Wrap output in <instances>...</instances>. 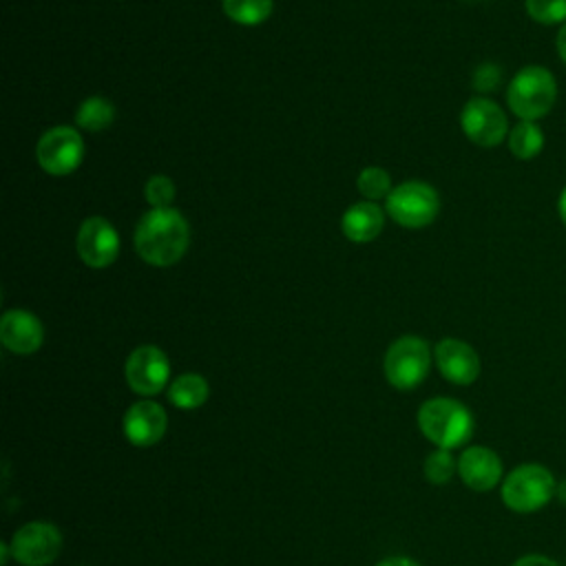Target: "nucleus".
Listing matches in <instances>:
<instances>
[{
	"label": "nucleus",
	"mask_w": 566,
	"mask_h": 566,
	"mask_svg": "<svg viewBox=\"0 0 566 566\" xmlns=\"http://www.w3.org/2000/svg\"><path fill=\"white\" fill-rule=\"evenodd\" d=\"M190 243V228L184 214L175 208H153L146 212L135 230L137 254L157 268L177 263Z\"/></svg>",
	"instance_id": "obj_1"
},
{
	"label": "nucleus",
	"mask_w": 566,
	"mask_h": 566,
	"mask_svg": "<svg viewBox=\"0 0 566 566\" xmlns=\"http://www.w3.org/2000/svg\"><path fill=\"white\" fill-rule=\"evenodd\" d=\"M557 102V80L539 64L522 66L506 86V104L511 113L526 122L546 117Z\"/></svg>",
	"instance_id": "obj_2"
},
{
	"label": "nucleus",
	"mask_w": 566,
	"mask_h": 566,
	"mask_svg": "<svg viewBox=\"0 0 566 566\" xmlns=\"http://www.w3.org/2000/svg\"><path fill=\"white\" fill-rule=\"evenodd\" d=\"M420 431L438 444V449H455L473 436L471 411L453 398H431L418 411Z\"/></svg>",
	"instance_id": "obj_3"
},
{
	"label": "nucleus",
	"mask_w": 566,
	"mask_h": 566,
	"mask_svg": "<svg viewBox=\"0 0 566 566\" xmlns=\"http://www.w3.org/2000/svg\"><path fill=\"white\" fill-rule=\"evenodd\" d=\"M557 480L544 464L526 462L502 480V502L515 513H535L555 497Z\"/></svg>",
	"instance_id": "obj_4"
},
{
	"label": "nucleus",
	"mask_w": 566,
	"mask_h": 566,
	"mask_svg": "<svg viewBox=\"0 0 566 566\" xmlns=\"http://www.w3.org/2000/svg\"><path fill=\"white\" fill-rule=\"evenodd\" d=\"M387 212L402 228H424L438 217L440 197L424 181H405L389 192Z\"/></svg>",
	"instance_id": "obj_5"
},
{
	"label": "nucleus",
	"mask_w": 566,
	"mask_h": 566,
	"mask_svg": "<svg viewBox=\"0 0 566 566\" xmlns=\"http://www.w3.org/2000/svg\"><path fill=\"white\" fill-rule=\"evenodd\" d=\"M429 345L418 336H400L385 354V378L396 389H413L429 374Z\"/></svg>",
	"instance_id": "obj_6"
},
{
	"label": "nucleus",
	"mask_w": 566,
	"mask_h": 566,
	"mask_svg": "<svg viewBox=\"0 0 566 566\" xmlns=\"http://www.w3.org/2000/svg\"><path fill=\"white\" fill-rule=\"evenodd\" d=\"M35 157L44 172L55 177L71 175L84 159V139L71 126H53L38 139Z\"/></svg>",
	"instance_id": "obj_7"
},
{
	"label": "nucleus",
	"mask_w": 566,
	"mask_h": 566,
	"mask_svg": "<svg viewBox=\"0 0 566 566\" xmlns=\"http://www.w3.org/2000/svg\"><path fill=\"white\" fill-rule=\"evenodd\" d=\"M462 133L482 148H493L509 137V119L500 104L489 97H471L460 113Z\"/></svg>",
	"instance_id": "obj_8"
},
{
	"label": "nucleus",
	"mask_w": 566,
	"mask_h": 566,
	"mask_svg": "<svg viewBox=\"0 0 566 566\" xmlns=\"http://www.w3.org/2000/svg\"><path fill=\"white\" fill-rule=\"evenodd\" d=\"M9 551L24 566H46L62 551V533L53 524L29 522L13 533Z\"/></svg>",
	"instance_id": "obj_9"
},
{
	"label": "nucleus",
	"mask_w": 566,
	"mask_h": 566,
	"mask_svg": "<svg viewBox=\"0 0 566 566\" xmlns=\"http://www.w3.org/2000/svg\"><path fill=\"white\" fill-rule=\"evenodd\" d=\"M126 380L135 394L155 396L159 394L170 376V363L166 354L155 345L137 347L124 367Z\"/></svg>",
	"instance_id": "obj_10"
},
{
	"label": "nucleus",
	"mask_w": 566,
	"mask_h": 566,
	"mask_svg": "<svg viewBox=\"0 0 566 566\" xmlns=\"http://www.w3.org/2000/svg\"><path fill=\"white\" fill-rule=\"evenodd\" d=\"M77 254L88 268H106L119 254L117 230L104 217H88L77 232Z\"/></svg>",
	"instance_id": "obj_11"
},
{
	"label": "nucleus",
	"mask_w": 566,
	"mask_h": 566,
	"mask_svg": "<svg viewBox=\"0 0 566 566\" xmlns=\"http://www.w3.org/2000/svg\"><path fill=\"white\" fill-rule=\"evenodd\" d=\"M433 356L440 374L453 385H471L480 376L478 352L460 338H442Z\"/></svg>",
	"instance_id": "obj_12"
},
{
	"label": "nucleus",
	"mask_w": 566,
	"mask_h": 566,
	"mask_svg": "<svg viewBox=\"0 0 566 566\" xmlns=\"http://www.w3.org/2000/svg\"><path fill=\"white\" fill-rule=\"evenodd\" d=\"M462 482L473 491H491L502 480V460L489 447H469L458 460Z\"/></svg>",
	"instance_id": "obj_13"
},
{
	"label": "nucleus",
	"mask_w": 566,
	"mask_h": 566,
	"mask_svg": "<svg viewBox=\"0 0 566 566\" xmlns=\"http://www.w3.org/2000/svg\"><path fill=\"white\" fill-rule=\"evenodd\" d=\"M44 338L42 323L24 310H9L0 321V340L13 354H33Z\"/></svg>",
	"instance_id": "obj_14"
},
{
	"label": "nucleus",
	"mask_w": 566,
	"mask_h": 566,
	"mask_svg": "<svg viewBox=\"0 0 566 566\" xmlns=\"http://www.w3.org/2000/svg\"><path fill=\"white\" fill-rule=\"evenodd\" d=\"M166 411L150 400L135 402L124 416V433L135 447H150L161 440L166 431Z\"/></svg>",
	"instance_id": "obj_15"
},
{
	"label": "nucleus",
	"mask_w": 566,
	"mask_h": 566,
	"mask_svg": "<svg viewBox=\"0 0 566 566\" xmlns=\"http://www.w3.org/2000/svg\"><path fill=\"white\" fill-rule=\"evenodd\" d=\"M382 226H385V214L371 201H358V203L349 206L340 221L343 234L354 243L374 241L380 234Z\"/></svg>",
	"instance_id": "obj_16"
},
{
	"label": "nucleus",
	"mask_w": 566,
	"mask_h": 566,
	"mask_svg": "<svg viewBox=\"0 0 566 566\" xmlns=\"http://www.w3.org/2000/svg\"><path fill=\"white\" fill-rule=\"evenodd\" d=\"M509 150L513 157L528 161L537 157L544 148V130L537 126V122H526L520 119L511 130H509Z\"/></svg>",
	"instance_id": "obj_17"
},
{
	"label": "nucleus",
	"mask_w": 566,
	"mask_h": 566,
	"mask_svg": "<svg viewBox=\"0 0 566 566\" xmlns=\"http://www.w3.org/2000/svg\"><path fill=\"white\" fill-rule=\"evenodd\" d=\"M208 382L199 374H181L168 389V400L179 409H197L208 400Z\"/></svg>",
	"instance_id": "obj_18"
},
{
	"label": "nucleus",
	"mask_w": 566,
	"mask_h": 566,
	"mask_svg": "<svg viewBox=\"0 0 566 566\" xmlns=\"http://www.w3.org/2000/svg\"><path fill=\"white\" fill-rule=\"evenodd\" d=\"M115 119V106L102 97V95H93L88 99H84L75 113V122L80 128L91 130V133H99L104 128H108Z\"/></svg>",
	"instance_id": "obj_19"
},
{
	"label": "nucleus",
	"mask_w": 566,
	"mask_h": 566,
	"mask_svg": "<svg viewBox=\"0 0 566 566\" xmlns=\"http://www.w3.org/2000/svg\"><path fill=\"white\" fill-rule=\"evenodd\" d=\"M223 13L243 27L261 24L272 13V0H223Z\"/></svg>",
	"instance_id": "obj_20"
},
{
	"label": "nucleus",
	"mask_w": 566,
	"mask_h": 566,
	"mask_svg": "<svg viewBox=\"0 0 566 566\" xmlns=\"http://www.w3.org/2000/svg\"><path fill=\"white\" fill-rule=\"evenodd\" d=\"M524 9L531 20L544 27L566 22V0H524Z\"/></svg>",
	"instance_id": "obj_21"
},
{
	"label": "nucleus",
	"mask_w": 566,
	"mask_h": 566,
	"mask_svg": "<svg viewBox=\"0 0 566 566\" xmlns=\"http://www.w3.org/2000/svg\"><path fill=\"white\" fill-rule=\"evenodd\" d=\"M358 190L369 199H380V197H389V192L394 190L391 188V177L385 168H378V166H369V168H363L360 175H358Z\"/></svg>",
	"instance_id": "obj_22"
},
{
	"label": "nucleus",
	"mask_w": 566,
	"mask_h": 566,
	"mask_svg": "<svg viewBox=\"0 0 566 566\" xmlns=\"http://www.w3.org/2000/svg\"><path fill=\"white\" fill-rule=\"evenodd\" d=\"M453 471H455V460L447 449H438L424 460V475L433 484H447Z\"/></svg>",
	"instance_id": "obj_23"
},
{
	"label": "nucleus",
	"mask_w": 566,
	"mask_h": 566,
	"mask_svg": "<svg viewBox=\"0 0 566 566\" xmlns=\"http://www.w3.org/2000/svg\"><path fill=\"white\" fill-rule=\"evenodd\" d=\"M175 184L170 177L166 175H155L146 181V188H144V195H146V201L153 206V208H170V203L175 201Z\"/></svg>",
	"instance_id": "obj_24"
},
{
	"label": "nucleus",
	"mask_w": 566,
	"mask_h": 566,
	"mask_svg": "<svg viewBox=\"0 0 566 566\" xmlns=\"http://www.w3.org/2000/svg\"><path fill=\"white\" fill-rule=\"evenodd\" d=\"M502 80V69L495 62H482L473 71V88L480 93H491L500 86Z\"/></svg>",
	"instance_id": "obj_25"
},
{
	"label": "nucleus",
	"mask_w": 566,
	"mask_h": 566,
	"mask_svg": "<svg viewBox=\"0 0 566 566\" xmlns=\"http://www.w3.org/2000/svg\"><path fill=\"white\" fill-rule=\"evenodd\" d=\"M513 566H559L555 559L546 557V555H537V553H531V555H522L520 559L513 562Z\"/></svg>",
	"instance_id": "obj_26"
},
{
	"label": "nucleus",
	"mask_w": 566,
	"mask_h": 566,
	"mask_svg": "<svg viewBox=\"0 0 566 566\" xmlns=\"http://www.w3.org/2000/svg\"><path fill=\"white\" fill-rule=\"evenodd\" d=\"M555 51H557L559 60L566 64V22L559 27V31L555 35Z\"/></svg>",
	"instance_id": "obj_27"
},
{
	"label": "nucleus",
	"mask_w": 566,
	"mask_h": 566,
	"mask_svg": "<svg viewBox=\"0 0 566 566\" xmlns=\"http://www.w3.org/2000/svg\"><path fill=\"white\" fill-rule=\"evenodd\" d=\"M376 566H420V564H416V562L409 559V557H389V559L378 562Z\"/></svg>",
	"instance_id": "obj_28"
},
{
	"label": "nucleus",
	"mask_w": 566,
	"mask_h": 566,
	"mask_svg": "<svg viewBox=\"0 0 566 566\" xmlns=\"http://www.w3.org/2000/svg\"><path fill=\"white\" fill-rule=\"evenodd\" d=\"M557 214H559L562 223L566 226V186L562 188V192H559V197H557Z\"/></svg>",
	"instance_id": "obj_29"
},
{
	"label": "nucleus",
	"mask_w": 566,
	"mask_h": 566,
	"mask_svg": "<svg viewBox=\"0 0 566 566\" xmlns=\"http://www.w3.org/2000/svg\"><path fill=\"white\" fill-rule=\"evenodd\" d=\"M555 497H557L562 504H566V478H562V480L557 482V489H555Z\"/></svg>",
	"instance_id": "obj_30"
},
{
	"label": "nucleus",
	"mask_w": 566,
	"mask_h": 566,
	"mask_svg": "<svg viewBox=\"0 0 566 566\" xmlns=\"http://www.w3.org/2000/svg\"><path fill=\"white\" fill-rule=\"evenodd\" d=\"M469 2H473V0H469Z\"/></svg>",
	"instance_id": "obj_31"
}]
</instances>
